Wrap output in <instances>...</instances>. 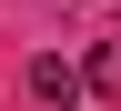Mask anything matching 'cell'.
I'll list each match as a JSON object with an SVG mask.
<instances>
[{"label":"cell","instance_id":"1","mask_svg":"<svg viewBox=\"0 0 121 111\" xmlns=\"http://www.w3.org/2000/svg\"><path fill=\"white\" fill-rule=\"evenodd\" d=\"M81 71H71V61H60V51H40V61H30V101H51V111H81Z\"/></svg>","mask_w":121,"mask_h":111},{"label":"cell","instance_id":"2","mask_svg":"<svg viewBox=\"0 0 121 111\" xmlns=\"http://www.w3.org/2000/svg\"><path fill=\"white\" fill-rule=\"evenodd\" d=\"M81 81H91V91H121V40H101V51L81 61Z\"/></svg>","mask_w":121,"mask_h":111}]
</instances>
